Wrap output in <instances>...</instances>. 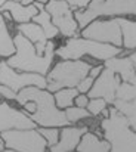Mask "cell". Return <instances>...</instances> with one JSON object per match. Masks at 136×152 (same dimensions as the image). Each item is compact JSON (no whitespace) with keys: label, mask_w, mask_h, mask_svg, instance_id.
Instances as JSON below:
<instances>
[{"label":"cell","mask_w":136,"mask_h":152,"mask_svg":"<svg viewBox=\"0 0 136 152\" xmlns=\"http://www.w3.org/2000/svg\"><path fill=\"white\" fill-rule=\"evenodd\" d=\"M45 9L49 12L53 25L64 37H76L79 33V24L74 18V12L64 0H49Z\"/></svg>","instance_id":"obj_9"},{"label":"cell","mask_w":136,"mask_h":152,"mask_svg":"<svg viewBox=\"0 0 136 152\" xmlns=\"http://www.w3.org/2000/svg\"><path fill=\"white\" fill-rule=\"evenodd\" d=\"M112 106L127 118L130 127L136 132V98L132 99V101H118V99H115Z\"/></svg>","instance_id":"obj_21"},{"label":"cell","mask_w":136,"mask_h":152,"mask_svg":"<svg viewBox=\"0 0 136 152\" xmlns=\"http://www.w3.org/2000/svg\"><path fill=\"white\" fill-rule=\"evenodd\" d=\"M121 53V48L108 45V43H99L95 40L89 39H80V37H71L65 42V45L62 48H59L55 52V55H58L61 59L64 61H77L85 55H89L95 59L99 61H107L111 59L117 55Z\"/></svg>","instance_id":"obj_4"},{"label":"cell","mask_w":136,"mask_h":152,"mask_svg":"<svg viewBox=\"0 0 136 152\" xmlns=\"http://www.w3.org/2000/svg\"><path fill=\"white\" fill-rule=\"evenodd\" d=\"M105 108H107V102H105V99H102V98L89 99V103H87V106H86V109L90 112V115H93V117L101 115V112H102Z\"/></svg>","instance_id":"obj_26"},{"label":"cell","mask_w":136,"mask_h":152,"mask_svg":"<svg viewBox=\"0 0 136 152\" xmlns=\"http://www.w3.org/2000/svg\"><path fill=\"white\" fill-rule=\"evenodd\" d=\"M104 0H90V3H89V6H98V4H101Z\"/></svg>","instance_id":"obj_33"},{"label":"cell","mask_w":136,"mask_h":152,"mask_svg":"<svg viewBox=\"0 0 136 152\" xmlns=\"http://www.w3.org/2000/svg\"><path fill=\"white\" fill-rule=\"evenodd\" d=\"M6 1H7V0H0V6H1V4H4Z\"/></svg>","instance_id":"obj_40"},{"label":"cell","mask_w":136,"mask_h":152,"mask_svg":"<svg viewBox=\"0 0 136 152\" xmlns=\"http://www.w3.org/2000/svg\"><path fill=\"white\" fill-rule=\"evenodd\" d=\"M12 1H19V3H21V0H12Z\"/></svg>","instance_id":"obj_41"},{"label":"cell","mask_w":136,"mask_h":152,"mask_svg":"<svg viewBox=\"0 0 136 152\" xmlns=\"http://www.w3.org/2000/svg\"><path fill=\"white\" fill-rule=\"evenodd\" d=\"M65 115L70 121V124H76L79 123L80 120H86V118H90V112L86 109V108H80V106H70L65 109Z\"/></svg>","instance_id":"obj_23"},{"label":"cell","mask_w":136,"mask_h":152,"mask_svg":"<svg viewBox=\"0 0 136 152\" xmlns=\"http://www.w3.org/2000/svg\"><path fill=\"white\" fill-rule=\"evenodd\" d=\"M136 98V86L135 84H130V83H124L121 81L118 89H117V93H115V99L118 101H132Z\"/></svg>","instance_id":"obj_24"},{"label":"cell","mask_w":136,"mask_h":152,"mask_svg":"<svg viewBox=\"0 0 136 152\" xmlns=\"http://www.w3.org/2000/svg\"><path fill=\"white\" fill-rule=\"evenodd\" d=\"M120 83H121V78L114 71L104 66L102 72L95 78L92 89L86 95L89 96V99L102 98V99H105L107 103L112 105L114 101H115V93H117V89H118Z\"/></svg>","instance_id":"obj_11"},{"label":"cell","mask_w":136,"mask_h":152,"mask_svg":"<svg viewBox=\"0 0 136 152\" xmlns=\"http://www.w3.org/2000/svg\"><path fill=\"white\" fill-rule=\"evenodd\" d=\"M36 126L25 112L12 108L7 102H0V133L15 129H36Z\"/></svg>","instance_id":"obj_12"},{"label":"cell","mask_w":136,"mask_h":152,"mask_svg":"<svg viewBox=\"0 0 136 152\" xmlns=\"http://www.w3.org/2000/svg\"><path fill=\"white\" fill-rule=\"evenodd\" d=\"M130 59H132V62H133V65H135V69H136V52H133V53L130 55Z\"/></svg>","instance_id":"obj_35"},{"label":"cell","mask_w":136,"mask_h":152,"mask_svg":"<svg viewBox=\"0 0 136 152\" xmlns=\"http://www.w3.org/2000/svg\"><path fill=\"white\" fill-rule=\"evenodd\" d=\"M64 1H67L70 4V7L76 9V10L77 9H86L90 3V0H64Z\"/></svg>","instance_id":"obj_28"},{"label":"cell","mask_w":136,"mask_h":152,"mask_svg":"<svg viewBox=\"0 0 136 152\" xmlns=\"http://www.w3.org/2000/svg\"><path fill=\"white\" fill-rule=\"evenodd\" d=\"M118 22L123 36V48L127 50L136 49V22L123 16H118Z\"/></svg>","instance_id":"obj_19"},{"label":"cell","mask_w":136,"mask_h":152,"mask_svg":"<svg viewBox=\"0 0 136 152\" xmlns=\"http://www.w3.org/2000/svg\"><path fill=\"white\" fill-rule=\"evenodd\" d=\"M0 13H1V16L4 18V21H13V19H12V15H10L9 10H1Z\"/></svg>","instance_id":"obj_32"},{"label":"cell","mask_w":136,"mask_h":152,"mask_svg":"<svg viewBox=\"0 0 136 152\" xmlns=\"http://www.w3.org/2000/svg\"><path fill=\"white\" fill-rule=\"evenodd\" d=\"M77 95H79L77 87H65V89L56 90L53 93V98H55V103L59 109H67V108L73 106V102Z\"/></svg>","instance_id":"obj_22"},{"label":"cell","mask_w":136,"mask_h":152,"mask_svg":"<svg viewBox=\"0 0 136 152\" xmlns=\"http://www.w3.org/2000/svg\"><path fill=\"white\" fill-rule=\"evenodd\" d=\"M93 81H95V78H92L90 75H87V77H85L80 83H79V86H77V90H79V93H87L89 90L92 89V86H93Z\"/></svg>","instance_id":"obj_27"},{"label":"cell","mask_w":136,"mask_h":152,"mask_svg":"<svg viewBox=\"0 0 136 152\" xmlns=\"http://www.w3.org/2000/svg\"><path fill=\"white\" fill-rule=\"evenodd\" d=\"M3 149H6V146H4V140H3V137L0 134V151H3Z\"/></svg>","instance_id":"obj_34"},{"label":"cell","mask_w":136,"mask_h":152,"mask_svg":"<svg viewBox=\"0 0 136 152\" xmlns=\"http://www.w3.org/2000/svg\"><path fill=\"white\" fill-rule=\"evenodd\" d=\"M1 10H9L10 15H12V19L16 22V24H25V22H30L33 21V18L39 13L37 7L34 3L28 4V6H24L22 3L19 1H12V0H7L4 4L0 6V12Z\"/></svg>","instance_id":"obj_15"},{"label":"cell","mask_w":136,"mask_h":152,"mask_svg":"<svg viewBox=\"0 0 136 152\" xmlns=\"http://www.w3.org/2000/svg\"><path fill=\"white\" fill-rule=\"evenodd\" d=\"M101 129L110 143V152H136V132L114 106L110 108V115L101 121Z\"/></svg>","instance_id":"obj_3"},{"label":"cell","mask_w":136,"mask_h":152,"mask_svg":"<svg viewBox=\"0 0 136 152\" xmlns=\"http://www.w3.org/2000/svg\"><path fill=\"white\" fill-rule=\"evenodd\" d=\"M0 152H16V151H13V149H3V151H0Z\"/></svg>","instance_id":"obj_39"},{"label":"cell","mask_w":136,"mask_h":152,"mask_svg":"<svg viewBox=\"0 0 136 152\" xmlns=\"http://www.w3.org/2000/svg\"><path fill=\"white\" fill-rule=\"evenodd\" d=\"M102 69H104V65H96V66H92L90 71H89V75H90L92 78H96L101 72H102Z\"/></svg>","instance_id":"obj_31"},{"label":"cell","mask_w":136,"mask_h":152,"mask_svg":"<svg viewBox=\"0 0 136 152\" xmlns=\"http://www.w3.org/2000/svg\"><path fill=\"white\" fill-rule=\"evenodd\" d=\"M34 0H21V3L24 4V6H28V4H31Z\"/></svg>","instance_id":"obj_37"},{"label":"cell","mask_w":136,"mask_h":152,"mask_svg":"<svg viewBox=\"0 0 136 152\" xmlns=\"http://www.w3.org/2000/svg\"><path fill=\"white\" fill-rule=\"evenodd\" d=\"M74 103H76V106L86 108V106H87V103H89V96H87V95H85V93H79V95L76 96V99H74Z\"/></svg>","instance_id":"obj_30"},{"label":"cell","mask_w":136,"mask_h":152,"mask_svg":"<svg viewBox=\"0 0 136 152\" xmlns=\"http://www.w3.org/2000/svg\"><path fill=\"white\" fill-rule=\"evenodd\" d=\"M92 65L85 61H61L46 75V89L52 93L65 87H77L79 83L89 75Z\"/></svg>","instance_id":"obj_5"},{"label":"cell","mask_w":136,"mask_h":152,"mask_svg":"<svg viewBox=\"0 0 136 152\" xmlns=\"http://www.w3.org/2000/svg\"><path fill=\"white\" fill-rule=\"evenodd\" d=\"M77 152H110V143L105 139H101L98 134L86 132L80 139Z\"/></svg>","instance_id":"obj_17"},{"label":"cell","mask_w":136,"mask_h":152,"mask_svg":"<svg viewBox=\"0 0 136 152\" xmlns=\"http://www.w3.org/2000/svg\"><path fill=\"white\" fill-rule=\"evenodd\" d=\"M82 36L85 39L95 40L99 43H108L117 48L123 46V36L118 22V16L108 19H93L82 30Z\"/></svg>","instance_id":"obj_8"},{"label":"cell","mask_w":136,"mask_h":152,"mask_svg":"<svg viewBox=\"0 0 136 152\" xmlns=\"http://www.w3.org/2000/svg\"><path fill=\"white\" fill-rule=\"evenodd\" d=\"M0 96L6 98V99H10V101H15L16 99V92H13L10 87L7 86H3L0 84Z\"/></svg>","instance_id":"obj_29"},{"label":"cell","mask_w":136,"mask_h":152,"mask_svg":"<svg viewBox=\"0 0 136 152\" xmlns=\"http://www.w3.org/2000/svg\"><path fill=\"white\" fill-rule=\"evenodd\" d=\"M0 84L10 87L13 92H19L28 86H37L40 89H46V77L36 72H16L12 66L7 65L6 61L0 62Z\"/></svg>","instance_id":"obj_10"},{"label":"cell","mask_w":136,"mask_h":152,"mask_svg":"<svg viewBox=\"0 0 136 152\" xmlns=\"http://www.w3.org/2000/svg\"><path fill=\"white\" fill-rule=\"evenodd\" d=\"M136 16V0H104L98 6H87L86 9H77L74 18L79 24V28H85L93 19L101 16Z\"/></svg>","instance_id":"obj_6"},{"label":"cell","mask_w":136,"mask_h":152,"mask_svg":"<svg viewBox=\"0 0 136 152\" xmlns=\"http://www.w3.org/2000/svg\"><path fill=\"white\" fill-rule=\"evenodd\" d=\"M34 4H36V7L39 9V13L33 18V22H36V24H39L42 28H43V31H45L46 37H47V40H50V39H55L58 34H59V30L53 25V22H52V19H50V15H49V12L45 9V4H42V3H37V1H34Z\"/></svg>","instance_id":"obj_18"},{"label":"cell","mask_w":136,"mask_h":152,"mask_svg":"<svg viewBox=\"0 0 136 152\" xmlns=\"http://www.w3.org/2000/svg\"><path fill=\"white\" fill-rule=\"evenodd\" d=\"M34 1H37V3H42V4H45V6H46V3H47L49 0H34Z\"/></svg>","instance_id":"obj_38"},{"label":"cell","mask_w":136,"mask_h":152,"mask_svg":"<svg viewBox=\"0 0 136 152\" xmlns=\"http://www.w3.org/2000/svg\"><path fill=\"white\" fill-rule=\"evenodd\" d=\"M13 43L16 50L6 59L9 66L22 72H36L42 75H46L49 72L55 56V45L52 42L47 40L43 55H39L36 46L21 33H16V36H13Z\"/></svg>","instance_id":"obj_2"},{"label":"cell","mask_w":136,"mask_h":152,"mask_svg":"<svg viewBox=\"0 0 136 152\" xmlns=\"http://www.w3.org/2000/svg\"><path fill=\"white\" fill-rule=\"evenodd\" d=\"M87 130V127H62L59 133V140L53 146H49V152H74L80 143L82 136Z\"/></svg>","instance_id":"obj_13"},{"label":"cell","mask_w":136,"mask_h":152,"mask_svg":"<svg viewBox=\"0 0 136 152\" xmlns=\"http://www.w3.org/2000/svg\"><path fill=\"white\" fill-rule=\"evenodd\" d=\"M15 43L4 18L0 13V58H9L15 53Z\"/></svg>","instance_id":"obj_20"},{"label":"cell","mask_w":136,"mask_h":152,"mask_svg":"<svg viewBox=\"0 0 136 152\" xmlns=\"http://www.w3.org/2000/svg\"><path fill=\"white\" fill-rule=\"evenodd\" d=\"M101 114H102V115H104V118H107V117H108V115H110V109H108V108H105V109H104V111H102V112H101Z\"/></svg>","instance_id":"obj_36"},{"label":"cell","mask_w":136,"mask_h":152,"mask_svg":"<svg viewBox=\"0 0 136 152\" xmlns=\"http://www.w3.org/2000/svg\"><path fill=\"white\" fill-rule=\"evenodd\" d=\"M6 149L16 152H46L47 142L36 129H15L0 133Z\"/></svg>","instance_id":"obj_7"},{"label":"cell","mask_w":136,"mask_h":152,"mask_svg":"<svg viewBox=\"0 0 136 152\" xmlns=\"http://www.w3.org/2000/svg\"><path fill=\"white\" fill-rule=\"evenodd\" d=\"M18 33H21L22 36H25L34 46L39 55H43L47 45V37H46L43 28L36 24V22H25V24H18Z\"/></svg>","instance_id":"obj_16"},{"label":"cell","mask_w":136,"mask_h":152,"mask_svg":"<svg viewBox=\"0 0 136 152\" xmlns=\"http://www.w3.org/2000/svg\"><path fill=\"white\" fill-rule=\"evenodd\" d=\"M47 142V146H53L59 140V130L58 127H40L37 130Z\"/></svg>","instance_id":"obj_25"},{"label":"cell","mask_w":136,"mask_h":152,"mask_svg":"<svg viewBox=\"0 0 136 152\" xmlns=\"http://www.w3.org/2000/svg\"><path fill=\"white\" fill-rule=\"evenodd\" d=\"M19 105L25 102H33L36 105V111L28 114V117L40 127H65L70 126V121L65 115L64 109H59L55 103L53 93L47 89H40L37 86H28L21 89L16 93V99Z\"/></svg>","instance_id":"obj_1"},{"label":"cell","mask_w":136,"mask_h":152,"mask_svg":"<svg viewBox=\"0 0 136 152\" xmlns=\"http://www.w3.org/2000/svg\"><path fill=\"white\" fill-rule=\"evenodd\" d=\"M104 66L110 68L111 71H114L121 78V81L130 83V84L136 86V69L132 59H130V56H124V58L114 56L111 59H107Z\"/></svg>","instance_id":"obj_14"}]
</instances>
